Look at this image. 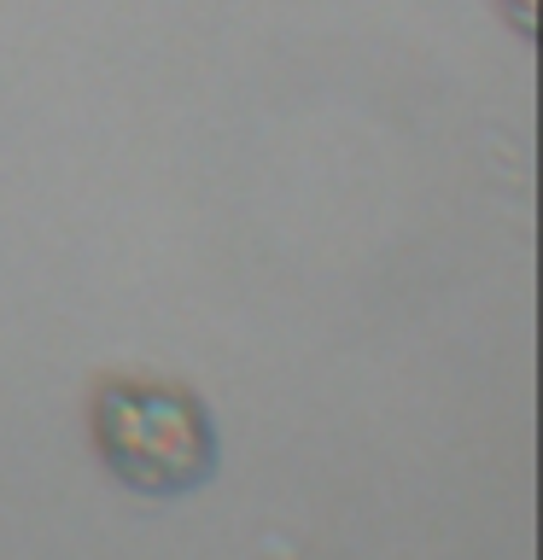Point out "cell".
I'll list each match as a JSON object with an SVG mask.
<instances>
[{
  "mask_svg": "<svg viewBox=\"0 0 543 560\" xmlns=\"http://www.w3.org/2000/svg\"><path fill=\"white\" fill-rule=\"evenodd\" d=\"M94 444L140 497H187L217 472V427L205 402L147 380H112L94 397Z\"/></svg>",
  "mask_w": 543,
  "mask_h": 560,
  "instance_id": "6da1fadb",
  "label": "cell"
},
{
  "mask_svg": "<svg viewBox=\"0 0 543 560\" xmlns=\"http://www.w3.org/2000/svg\"><path fill=\"white\" fill-rule=\"evenodd\" d=\"M280 560H287V555H280Z\"/></svg>",
  "mask_w": 543,
  "mask_h": 560,
  "instance_id": "7a4b0ae2",
  "label": "cell"
}]
</instances>
